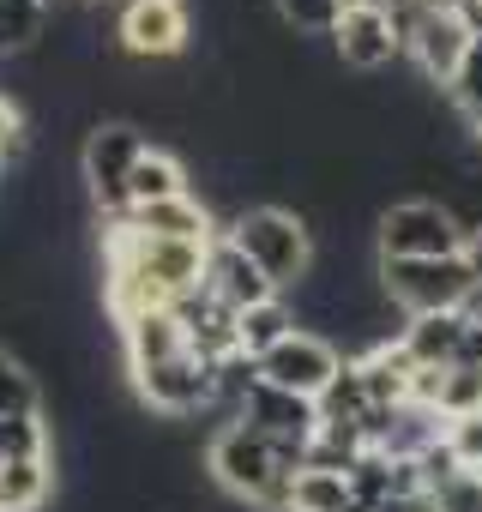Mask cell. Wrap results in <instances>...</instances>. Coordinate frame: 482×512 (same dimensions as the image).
<instances>
[{"label": "cell", "instance_id": "ffe728a7", "mask_svg": "<svg viewBox=\"0 0 482 512\" xmlns=\"http://www.w3.org/2000/svg\"><path fill=\"white\" fill-rule=\"evenodd\" d=\"M290 512H362V500H356L350 476H338V470H296Z\"/></svg>", "mask_w": 482, "mask_h": 512}, {"label": "cell", "instance_id": "5bb4252c", "mask_svg": "<svg viewBox=\"0 0 482 512\" xmlns=\"http://www.w3.org/2000/svg\"><path fill=\"white\" fill-rule=\"evenodd\" d=\"M464 314H416L398 326V344L416 368H458V350H464Z\"/></svg>", "mask_w": 482, "mask_h": 512}, {"label": "cell", "instance_id": "e0dca14e", "mask_svg": "<svg viewBox=\"0 0 482 512\" xmlns=\"http://www.w3.org/2000/svg\"><path fill=\"white\" fill-rule=\"evenodd\" d=\"M55 494V458H7L0 464V512H43Z\"/></svg>", "mask_w": 482, "mask_h": 512}, {"label": "cell", "instance_id": "3957f363", "mask_svg": "<svg viewBox=\"0 0 482 512\" xmlns=\"http://www.w3.org/2000/svg\"><path fill=\"white\" fill-rule=\"evenodd\" d=\"M470 290H476V272L464 266V253H452V260H380V296L404 308V320L458 314Z\"/></svg>", "mask_w": 482, "mask_h": 512}, {"label": "cell", "instance_id": "277c9868", "mask_svg": "<svg viewBox=\"0 0 482 512\" xmlns=\"http://www.w3.org/2000/svg\"><path fill=\"white\" fill-rule=\"evenodd\" d=\"M464 253V223L446 199H398L380 211V260H452Z\"/></svg>", "mask_w": 482, "mask_h": 512}, {"label": "cell", "instance_id": "8992f818", "mask_svg": "<svg viewBox=\"0 0 482 512\" xmlns=\"http://www.w3.org/2000/svg\"><path fill=\"white\" fill-rule=\"evenodd\" d=\"M350 356H338V344L332 338H320V332H296V338H284L272 356H260V374H266V386H278V392H296V398H314L320 404V392L338 380V368H344Z\"/></svg>", "mask_w": 482, "mask_h": 512}, {"label": "cell", "instance_id": "ac0fdd59", "mask_svg": "<svg viewBox=\"0 0 482 512\" xmlns=\"http://www.w3.org/2000/svg\"><path fill=\"white\" fill-rule=\"evenodd\" d=\"M187 193V169H181V157H169V151H145L139 157V169H133V181H127V211H145V205H163V199H181Z\"/></svg>", "mask_w": 482, "mask_h": 512}, {"label": "cell", "instance_id": "ba28073f", "mask_svg": "<svg viewBox=\"0 0 482 512\" xmlns=\"http://www.w3.org/2000/svg\"><path fill=\"white\" fill-rule=\"evenodd\" d=\"M193 37V7L187 0H127L121 7V49L133 61H169Z\"/></svg>", "mask_w": 482, "mask_h": 512}, {"label": "cell", "instance_id": "f546056e", "mask_svg": "<svg viewBox=\"0 0 482 512\" xmlns=\"http://www.w3.org/2000/svg\"><path fill=\"white\" fill-rule=\"evenodd\" d=\"M464 266H470V272H476V284H482V223L464 235Z\"/></svg>", "mask_w": 482, "mask_h": 512}, {"label": "cell", "instance_id": "cb8c5ba5", "mask_svg": "<svg viewBox=\"0 0 482 512\" xmlns=\"http://www.w3.org/2000/svg\"><path fill=\"white\" fill-rule=\"evenodd\" d=\"M217 368V404H229V410H241L254 392H260V356H248V350H235V356H223V362H211Z\"/></svg>", "mask_w": 482, "mask_h": 512}, {"label": "cell", "instance_id": "2e32d148", "mask_svg": "<svg viewBox=\"0 0 482 512\" xmlns=\"http://www.w3.org/2000/svg\"><path fill=\"white\" fill-rule=\"evenodd\" d=\"M121 350H127V368L145 374V368L181 356V350H187V332H181L175 308H157V314H139V320L121 326Z\"/></svg>", "mask_w": 482, "mask_h": 512}, {"label": "cell", "instance_id": "52a82bcc", "mask_svg": "<svg viewBox=\"0 0 482 512\" xmlns=\"http://www.w3.org/2000/svg\"><path fill=\"white\" fill-rule=\"evenodd\" d=\"M133 386H139V398H145L151 410H163V416H193V410L217 404V368H211L205 356H193V350H181V356H169V362L133 374Z\"/></svg>", "mask_w": 482, "mask_h": 512}, {"label": "cell", "instance_id": "8fae6325", "mask_svg": "<svg viewBox=\"0 0 482 512\" xmlns=\"http://www.w3.org/2000/svg\"><path fill=\"white\" fill-rule=\"evenodd\" d=\"M248 428H260L272 446H308L314 434H320V404L314 398H296V392H278V386H266L260 380V392L235 410Z\"/></svg>", "mask_w": 482, "mask_h": 512}, {"label": "cell", "instance_id": "30bf717a", "mask_svg": "<svg viewBox=\"0 0 482 512\" xmlns=\"http://www.w3.org/2000/svg\"><path fill=\"white\" fill-rule=\"evenodd\" d=\"M205 296L211 302H223L229 314H248V308H260V302H272L278 296V284L241 253L229 235H217L211 247H205Z\"/></svg>", "mask_w": 482, "mask_h": 512}, {"label": "cell", "instance_id": "6da1fadb", "mask_svg": "<svg viewBox=\"0 0 482 512\" xmlns=\"http://www.w3.org/2000/svg\"><path fill=\"white\" fill-rule=\"evenodd\" d=\"M205 470H211V482H217L223 494H235V500H248V506H260V512H290L296 476L278 464V446H272L260 428H248L241 416H229V422L211 434Z\"/></svg>", "mask_w": 482, "mask_h": 512}, {"label": "cell", "instance_id": "5b68a950", "mask_svg": "<svg viewBox=\"0 0 482 512\" xmlns=\"http://www.w3.org/2000/svg\"><path fill=\"white\" fill-rule=\"evenodd\" d=\"M145 151L151 145H145V133L133 121H97L85 133L79 163H85V181H91V199H97L103 217H127V181H133Z\"/></svg>", "mask_w": 482, "mask_h": 512}, {"label": "cell", "instance_id": "83f0119b", "mask_svg": "<svg viewBox=\"0 0 482 512\" xmlns=\"http://www.w3.org/2000/svg\"><path fill=\"white\" fill-rule=\"evenodd\" d=\"M7 157H25V121H19V109L0 97V163Z\"/></svg>", "mask_w": 482, "mask_h": 512}, {"label": "cell", "instance_id": "7c38bea8", "mask_svg": "<svg viewBox=\"0 0 482 512\" xmlns=\"http://www.w3.org/2000/svg\"><path fill=\"white\" fill-rule=\"evenodd\" d=\"M332 55H338L344 67H356V73H380V67H392V61L404 55V43H398V31H392L386 13L350 7V13L338 19V31H332Z\"/></svg>", "mask_w": 482, "mask_h": 512}, {"label": "cell", "instance_id": "1f68e13d", "mask_svg": "<svg viewBox=\"0 0 482 512\" xmlns=\"http://www.w3.org/2000/svg\"><path fill=\"white\" fill-rule=\"evenodd\" d=\"M0 356H7V344H0Z\"/></svg>", "mask_w": 482, "mask_h": 512}, {"label": "cell", "instance_id": "d6986e66", "mask_svg": "<svg viewBox=\"0 0 482 512\" xmlns=\"http://www.w3.org/2000/svg\"><path fill=\"white\" fill-rule=\"evenodd\" d=\"M235 332H241V350L248 356H272L284 338H296L302 326H296V308L284 302V296H272V302H260V308H248V314H235Z\"/></svg>", "mask_w": 482, "mask_h": 512}, {"label": "cell", "instance_id": "7402d4cb", "mask_svg": "<svg viewBox=\"0 0 482 512\" xmlns=\"http://www.w3.org/2000/svg\"><path fill=\"white\" fill-rule=\"evenodd\" d=\"M374 404H368V386H362V368L356 362H344L338 368V380L320 392V422H362Z\"/></svg>", "mask_w": 482, "mask_h": 512}, {"label": "cell", "instance_id": "9a60e30c", "mask_svg": "<svg viewBox=\"0 0 482 512\" xmlns=\"http://www.w3.org/2000/svg\"><path fill=\"white\" fill-rule=\"evenodd\" d=\"M127 223L145 229V235H163V241H217V217L193 193L163 199V205H145V211H127Z\"/></svg>", "mask_w": 482, "mask_h": 512}, {"label": "cell", "instance_id": "9c48e42d", "mask_svg": "<svg viewBox=\"0 0 482 512\" xmlns=\"http://www.w3.org/2000/svg\"><path fill=\"white\" fill-rule=\"evenodd\" d=\"M470 31H464V19L446 7V0H434V7L422 13V25H416V37H410V61H416V73L428 79V85H440V91H452V79H458V67H464V55H470Z\"/></svg>", "mask_w": 482, "mask_h": 512}, {"label": "cell", "instance_id": "f1b7e54d", "mask_svg": "<svg viewBox=\"0 0 482 512\" xmlns=\"http://www.w3.org/2000/svg\"><path fill=\"white\" fill-rule=\"evenodd\" d=\"M458 368H482V320L464 326V350H458Z\"/></svg>", "mask_w": 482, "mask_h": 512}, {"label": "cell", "instance_id": "d6a6232c", "mask_svg": "<svg viewBox=\"0 0 482 512\" xmlns=\"http://www.w3.org/2000/svg\"><path fill=\"white\" fill-rule=\"evenodd\" d=\"M43 7H49V0H43Z\"/></svg>", "mask_w": 482, "mask_h": 512}, {"label": "cell", "instance_id": "7a4b0ae2", "mask_svg": "<svg viewBox=\"0 0 482 512\" xmlns=\"http://www.w3.org/2000/svg\"><path fill=\"white\" fill-rule=\"evenodd\" d=\"M223 235L278 284V296H284V290H302L308 272H314V229H308V217L290 211V205H241Z\"/></svg>", "mask_w": 482, "mask_h": 512}, {"label": "cell", "instance_id": "4dcf8cb0", "mask_svg": "<svg viewBox=\"0 0 482 512\" xmlns=\"http://www.w3.org/2000/svg\"><path fill=\"white\" fill-rule=\"evenodd\" d=\"M470 145H476V157H482V127H470Z\"/></svg>", "mask_w": 482, "mask_h": 512}, {"label": "cell", "instance_id": "603a6c76", "mask_svg": "<svg viewBox=\"0 0 482 512\" xmlns=\"http://www.w3.org/2000/svg\"><path fill=\"white\" fill-rule=\"evenodd\" d=\"M272 7H278V19H284L290 31H302V37H332L338 19L350 13V0H272Z\"/></svg>", "mask_w": 482, "mask_h": 512}, {"label": "cell", "instance_id": "d4e9b609", "mask_svg": "<svg viewBox=\"0 0 482 512\" xmlns=\"http://www.w3.org/2000/svg\"><path fill=\"white\" fill-rule=\"evenodd\" d=\"M452 109H458V121H464V133L470 127H482V37L470 43V55H464V67H458V79H452Z\"/></svg>", "mask_w": 482, "mask_h": 512}, {"label": "cell", "instance_id": "484cf974", "mask_svg": "<svg viewBox=\"0 0 482 512\" xmlns=\"http://www.w3.org/2000/svg\"><path fill=\"white\" fill-rule=\"evenodd\" d=\"M434 410H440L446 422H452V416H476V410H482V368H446Z\"/></svg>", "mask_w": 482, "mask_h": 512}, {"label": "cell", "instance_id": "4fadbf2b", "mask_svg": "<svg viewBox=\"0 0 482 512\" xmlns=\"http://www.w3.org/2000/svg\"><path fill=\"white\" fill-rule=\"evenodd\" d=\"M175 320H181V332H187V350H193V356H205V362H223V356H235V350H241L235 314H229L223 302H211L205 290H193L187 302H175Z\"/></svg>", "mask_w": 482, "mask_h": 512}, {"label": "cell", "instance_id": "4316f807", "mask_svg": "<svg viewBox=\"0 0 482 512\" xmlns=\"http://www.w3.org/2000/svg\"><path fill=\"white\" fill-rule=\"evenodd\" d=\"M446 446L464 470H482V410L476 416H452L446 422Z\"/></svg>", "mask_w": 482, "mask_h": 512}, {"label": "cell", "instance_id": "44dd1931", "mask_svg": "<svg viewBox=\"0 0 482 512\" xmlns=\"http://www.w3.org/2000/svg\"><path fill=\"white\" fill-rule=\"evenodd\" d=\"M13 416H43V392H37V374L7 350L0 356V422Z\"/></svg>", "mask_w": 482, "mask_h": 512}]
</instances>
